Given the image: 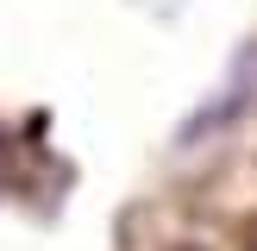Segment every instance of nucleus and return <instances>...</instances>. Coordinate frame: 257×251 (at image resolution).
<instances>
[{"label":"nucleus","instance_id":"f257e3e1","mask_svg":"<svg viewBox=\"0 0 257 251\" xmlns=\"http://www.w3.org/2000/svg\"><path fill=\"white\" fill-rule=\"evenodd\" d=\"M251 94H257V44H245V50L232 57V69H226V88H220V94H213L207 107H195V119L182 126V145H195V138H207V132H226V126L251 107Z\"/></svg>","mask_w":257,"mask_h":251}]
</instances>
